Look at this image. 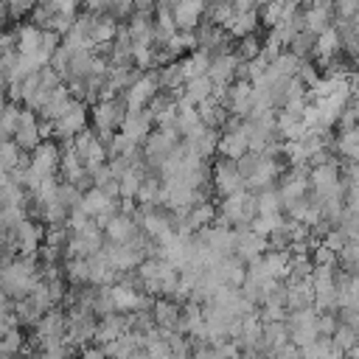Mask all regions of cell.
I'll list each match as a JSON object with an SVG mask.
<instances>
[{
    "mask_svg": "<svg viewBox=\"0 0 359 359\" xmlns=\"http://www.w3.org/2000/svg\"><path fill=\"white\" fill-rule=\"evenodd\" d=\"M244 149H247V137H244V135H224L222 151H224L227 157H241Z\"/></svg>",
    "mask_w": 359,
    "mask_h": 359,
    "instance_id": "obj_15",
    "label": "cell"
},
{
    "mask_svg": "<svg viewBox=\"0 0 359 359\" xmlns=\"http://www.w3.org/2000/svg\"><path fill=\"white\" fill-rule=\"evenodd\" d=\"M157 90V79L154 76H143V79H135L132 87H129V107L140 109Z\"/></svg>",
    "mask_w": 359,
    "mask_h": 359,
    "instance_id": "obj_7",
    "label": "cell"
},
{
    "mask_svg": "<svg viewBox=\"0 0 359 359\" xmlns=\"http://www.w3.org/2000/svg\"><path fill=\"white\" fill-rule=\"evenodd\" d=\"M300 8H303V28L311 31V34H320L334 20L331 6H300Z\"/></svg>",
    "mask_w": 359,
    "mask_h": 359,
    "instance_id": "obj_5",
    "label": "cell"
},
{
    "mask_svg": "<svg viewBox=\"0 0 359 359\" xmlns=\"http://www.w3.org/2000/svg\"><path fill=\"white\" fill-rule=\"evenodd\" d=\"M286 50H292L297 59H309L311 56V50H314V34L311 31H297L289 42H286Z\"/></svg>",
    "mask_w": 359,
    "mask_h": 359,
    "instance_id": "obj_8",
    "label": "cell"
},
{
    "mask_svg": "<svg viewBox=\"0 0 359 359\" xmlns=\"http://www.w3.org/2000/svg\"><path fill=\"white\" fill-rule=\"evenodd\" d=\"M194 34V42H196V48L199 50H208V53H216V50H224L227 48V31L222 28V25H216V22H210L208 17H202V22L191 31Z\"/></svg>",
    "mask_w": 359,
    "mask_h": 359,
    "instance_id": "obj_1",
    "label": "cell"
},
{
    "mask_svg": "<svg viewBox=\"0 0 359 359\" xmlns=\"http://www.w3.org/2000/svg\"><path fill=\"white\" fill-rule=\"evenodd\" d=\"M356 11H359V0H331V14H334V20L356 17Z\"/></svg>",
    "mask_w": 359,
    "mask_h": 359,
    "instance_id": "obj_16",
    "label": "cell"
},
{
    "mask_svg": "<svg viewBox=\"0 0 359 359\" xmlns=\"http://www.w3.org/2000/svg\"><path fill=\"white\" fill-rule=\"evenodd\" d=\"M118 121H121V107L115 101H107V104H98L95 107V123L101 129H112Z\"/></svg>",
    "mask_w": 359,
    "mask_h": 359,
    "instance_id": "obj_12",
    "label": "cell"
},
{
    "mask_svg": "<svg viewBox=\"0 0 359 359\" xmlns=\"http://www.w3.org/2000/svg\"><path fill=\"white\" fill-rule=\"evenodd\" d=\"M14 132H17V143H20V146H34V143H36V123H34V115H31V112H22V115L17 118Z\"/></svg>",
    "mask_w": 359,
    "mask_h": 359,
    "instance_id": "obj_9",
    "label": "cell"
},
{
    "mask_svg": "<svg viewBox=\"0 0 359 359\" xmlns=\"http://www.w3.org/2000/svg\"><path fill=\"white\" fill-rule=\"evenodd\" d=\"M339 50H342V45H339V34H337L334 25L323 28L320 34H314V50H311V56H320L325 62V59L337 56Z\"/></svg>",
    "mask_w": 359,
    "mask_h": 359,
    "instance_id": "obj_4",
    "label": "cell"
},
{
    "mask_svg": "<svg viewBox=\"0 0 359 359\" xmlns=\"http://www.w3.org/2000/svg\"><path fill=\"white\" fill-rule=\"evenodd\" d=\"M182 81H185V76L180 70V62H168L157 76V84H163V87H180Z\"/></svg>",
    "mask_w": 359,
    "mask_h": 359,
    "instance_id": "obj_14",
    "label": "cell"
},
{
    "mask_svg": "<svg viewBox=\"0 0 359 359\" xmlns=\"http://www.w3.org/2000/svg\"><path fill=\"white\" fill-rule=\"evenodd\" d=\"M53 6L56 14H67V17H76L79 8H81V0H48Z\"/></svg>",
    "mask_w": 359,
    "mask_h": 359,
    "instance_id": "obj_18",
    "label": "cell"
},
{
    "mask_svg": "<svg viewBox=\"0 0 359 359\" xmlns=\"http://www.w3.org/2000/svg\"><path fill=\"white\" fill-rule=\"evenodd\" d=\"M210 90H213V84H210L208 76H194V79H188V84H185L188 101H208V98H210Z\"/></svg>",
    "mask_w": 359,
    "mask_h": 359,
    "instance_id": "obj_10",
    "label": "cell"
},
{
    "mask_svg": "<svg viewBox=\"0 0 359 359\" xmlns=\"http://www.w3.org/2000/svg\"><path fill=\"white\" fill-rule=\"evenodd\" d=\"M135 11H154V0H129Z\"/></svg>",
    "mask_w": 359,
    "mask_h": 359,
    "instance_id": "obj_19",
    "label": "cell"
},
{
    "mask_svg": "<svg viewBox=\"0 0 359 359\" xmlns=\"http://www.w3.org/2000/svg\"><path fill=\"white\" fill-rule=\"evenodd\" d=\"M34 3H36V0H3V6H6V17H11V20H22V17L34 8Z\"/></svg>",
    "mask_w": 359,
    "mask_h": 359,
    "instance_id": "obj_17",
    "label": "cell"
},
{
    "mask_svg": "<svg viewBox=\"0 0 359 359\" xmlns=\"http://www.w3.org/2000/svg\"><path fill=\"white\" fill-rule=\"evenodd\" d=\"M258 25H261V22H258V8H247V11H236V8H233V14L227 17V22H224L222 28L227 31V36L241 39V36H247V34H255Z\"/></svg>",
    "mask_w": 359,
    "mask_h": 359,
    "instance_id": "obj_3",
    "label": "cell"
},
{
    "mask_svg": "<svg viewBox=\"0 0 359 359\" xmlns=\"http://www.w3.org/2000/svg\"><path fill=\"white\" fill-rule=\"evenodd\" d=\"M208 62H210V53L208 50H191L180 59V70L185 79H194V76H205L208 73Z\"/></svg>",
    "mask_w": 359,
    "mask_h": 359,
    "instance_id": "obj_6",
    "label": "cell"
},
{
    "mask_svg": "<svg viewBox=\"0 0 359 359\" xmlns=\"http://www.w3.org/2000/svg\"><path fill=\"white\" fill-rule=\"evenodd\" d=\"M216 182H219V191L230 196V194L238 191V185H241V174H238L233 165H219V171H216Z\"/></svg>",
    "mask_w": 359,
    "mask_h": 359,
    "instance_id": "obj_11",
    "label": "cell"
},
{
    "mask_svg": "<svg viewBox=\"0 0 359 359\" xmlns=\"http://www.w3.org/2000/svg\"><path fill=\"white\" fill-rule=\"evenodd\" d=\"M0 101H3V81H0Z\"/></svg>",
    "mask_w": 359,
    "mask_h": 359,
    "instance_id": "obj_20",
    "label": "cell"
},
{
    "mask_svg": "<svg viewBox=\"0 0 359 359\" xmlns=\"http://www.w3.org/2000/svg\"><path fill=\"white\" fill-rule=\"evenodd\" d=\"M171 17L177 31H194L205 17V0H174Z\"/></svg>",
    "mask_w": 359,
    "mask_h": 359,
    "instance_id": "obj_2",
    "label": "cell"
},
{
    "mask_svg": "<svg viewBox=\"0 0 359 359\" xmlns=\"http://www.w3.org/2000/svg\"><path fill=\"white\" fill-rule=\"evenodd\" d=\"M258 53H261V39H258L255 34H247V36L238 39L236 56H238L241 62H247V59H252V56H258Z\"/></svg>",
    "mask_w": 359,
    "mask_h": 359,
    "instance_id": "obj_13",
    "label": "cell"
}]
</instances>
